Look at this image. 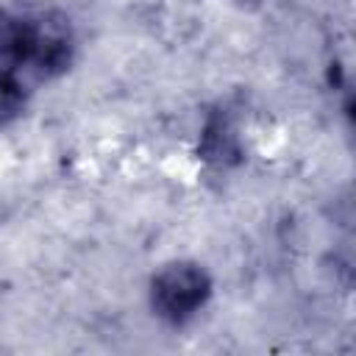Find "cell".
<instances>
[{"label":"cell","instance_id":"obj_1","mask_svg":"<svg viewBox=\"0 0 356 356\" xmlns=\"http://www.w3.org/2000/svg\"><path fill=\"white\" fill-rule=\"evenodd\" d=\"M72 61V39L67 25L42 17L28 19L0 6V72L17 75L28 67L42 78L64 72Z\"/></svg>","mask_w":356,"mask_h":356},{"label":"cell","instance_id":"obj_2","mask_svg":"<svg viewBox=\"0 0 356 356\" xmlns=\"http://www.w3.org/2000/svg\"><path fill=\"white\" fill-rule=\"evenodd\" d=\"M209 298H211V278L195 261H170L150 281L153 312L172 325H181L189 317H195Z\"/></svg>","mask_w":356,"mask_h":356},{"label":"cell","instance_id":"obj_3","mask_svg":"<svg viewBox=\"0 0 356 356\" xmlns=\"http://www.w3.org/2000/svg\"><path fill=\"white\" fill-rule=\"evenodd\" d=\"M200 153L206 161H214V164H231L239 159V142L225 114H211L206 120L200 134Z\"/></svg>","mask_w":356,"mask_h":356},{"label":"cell","instance_id":"obj_4","mask_svg":"<svg viewBox=\"0 0 356 356\" xmlns=\"http://www.w3.org/2000/svg\"><path fill=\"white\" fill-rule=\"evenodd\" d=\"M25 106V89L17 81V75L0 72V122L14 120Z\"/></svg>","mask_w":356,"mask_h":356}]
</instances>
